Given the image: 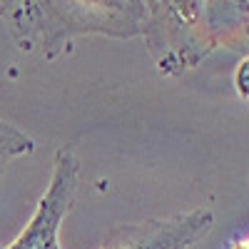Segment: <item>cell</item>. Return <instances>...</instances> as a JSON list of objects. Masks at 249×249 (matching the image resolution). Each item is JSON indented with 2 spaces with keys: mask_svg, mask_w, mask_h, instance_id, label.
I'll use <instances>...</instances> for the list:
<instances>
[{
  "mask_svg": "<svg viewBox=\"0 0 249 249\" xmlns=\"http://www.w3.org/2000/svg\"><path fill=\"white\" fill-rule=\"evenodd\" d=\"M214 227V212L199 207L175 217L120 224L105 237L100 249H192Z\"/></svg>",
  "mask_w": 249,
  "mask_h": 249,
  "instance_id": "cell-4",
  "label": "cell"
},
{
  "mask_svg": "<svg viewBox=\"0 0 249 249\" xmlns=\"http://www.w3.org/2000/svg\"><path fill=\"white\" fill-rule=\"evenodd\" d=\"M232 85H234V92L244 102H249V53L237 62V68L232 72Z\"/></svg>",
  "mask_w": 249,
  "mask_h": 249,
  "instance_id": "cell-6",
  "label": "cell"
},
{
  "mask_svg": "<svg viewBox=\"0 0 249 249\" xmlns=\"http://www.w3.org/2000/svg\"><path fill=\"white\" fill-rule=\"evenodd\" d=\"M0 249H3V244H0Z\"/></svg>",
  "mask_w": 249,
  "mask_h": 249,
  "instance_id": "cell-10",
  "label": "cell"
},
{
  "mask_svg": "<svg viewBox=\"0 0 249 249\" xmlns=\"http://www.w3.org/2000/svg\"><path fill=\"white\" fill-rule=\"evenodd\" d=\"M230 249H249V239H242V242H234Z\"/></svg>",
  "mask_w": 249,
  "mask_h": 249,
  "instance_id": "cell-8",
  "label": "cell"
},
{
  "mask_svg": "<svg viewBox=\"0 0 249 249\" xmlns=\"http://www.w3.org/2000/svg\"><path fill=\"white\" fill-rule=\"evenodd\" d=\"M33 150H35V142L23 130H18L15 124L0 120V184H3L8 162L15 157H25Z\"/></svg>",
  "mask_w": 249,
  "mask_h": 249,
  "instance_id": "cell-5",
  "label": "cell"
},
{
  "mask_svg": "<svg viewBox=\"0 0 249 249\" xmlns=\"http://www.w3.org/2000/svg\"><path fill=\"white\" fill-rule=\"evenodd\" d=\"M239 48L249 53V0L244 3V25H242V37H239Z\"/></svg>",
  "mask_w": 249,
  "mask_h": 249,
  "instance_id": "cell-7",
  "label": "cell"
},
{
  "mask_svg": "<svg viewBox=\"0 0 249 249\" xmlns=\"http://www.w3.org/2000/svg\"><path fill=\"white\" fill-rule=\"evenodd\" d=\"M247 195H249V179H247Z\"/></svg>",
  "mask_w": 249,
  "mask_h": 249,
  "instance_id": "cell-9",
  "label": "cell"
},
{
  "mask_svg": "<svg viewBox=\"0 0 249 249\" xmlns=\"http://www.w3.org/2000/svg\"><path fill=\"white\" fill-rule=\"evenodd\" d=\"M80 190V160L72 150L60 147L53 160L50 184L37 199L35 212L20 232L3 249H60V227L70 214Z\"/></svg>",
  "mask_w": 249,
  "mask_h": 249,
  "instance_id": "cell-3",
  "label": "cell"
},
{
  "mask_svg": "<svg viewBox=\"0 0 249 249\" xmlns=\"http://www.w3.org/2000/svg\"><path fill=\"white\" fill-rule=\"evenodd\" d=\"M140 37L162 77L190 72L222 48L212 0H147Z\"/></svg>",
  "mask_w": 249,
  "mask_h": 249,
  "instance_id": "cell-2",
  "label": "cell"
},
{
  "mask_svg": "<svg viewBox=\"0 0 249 249\" xmlns=\"http://www.w3.org/2000/svg\"><path fill=\"white\" fill-rule=\"evenodd\" d=\"M144 0H0V18L8 20L20 50L55 60L80 35L130 40L142 33Z\"/></svg>",
  "mask_w": 249,
  "mask_h": 249,
  "instance_id": "cell-1",
  "label": "cell"
}]
</instances>
